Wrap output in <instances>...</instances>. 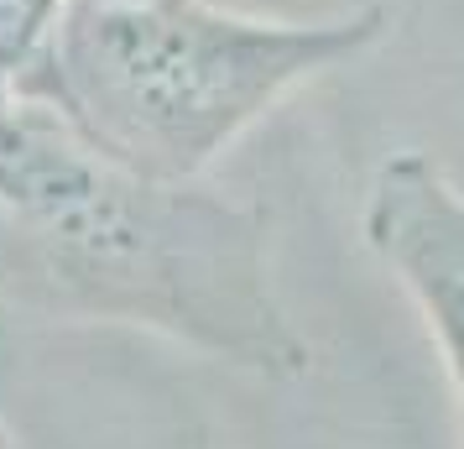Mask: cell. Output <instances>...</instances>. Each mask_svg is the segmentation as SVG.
Returning a JSON list of instances; mask_svg holds the SVG:
<instances>
[{
	"label": "cell",
	"mask_w": 464,
	"mask_h": 449,
	"mask_svg": "<svg viewBox=\"0 0 464 449\" xmlns=\"http://www.w3.org/2000/svg\"><path fill=\"white\" fill-rule=\"evenodd\" d=\"M0 449H16L11 444V434H5V424H0Z\"/></svg>",
	"instance_id": "cell-5"
},
{
	"label": "cell",
	"mask_w": 464,
	"mask_h": 449,
	"mask_svg": "<svg viewBox=\"0 0 464 449\" xmlns=\"http://www.w3.org/2000/svg\"><path fill=\"white\" fill-rule=\"evenodd\" d=\"M386 11L276 22L214 0H63L22 100L162 183H198L282 100L386 43Z\"/></svg>",
	"instance_id": "cell-2"
},
{
	"label": "cell",
	"mask_w": 464,
	"mask_h": 449,
	"mask_svg": "<svg viewBox=\"0 0 464 449\" xmlns=\"http://www.w3.org/2000/svg\"><path fill=\"white\" fill-rule=\"evenodd\" d=\"M360 230L418 303L464 413V189L428 151H392L371 178Z\"/></svg>",
	"instance_id": "cell-3"
},
{
	"label": "cell",
	"mask_w": 464,
	"mask_h": 449,
	"mask_svg": "<svg viewBox=\"0 0 464 449\" xmlns=\"http://www.w3.org/2000/svg\"><path fill=\"white\" fill-rule=\"evenodd\" d=\"M58 16L63 0H0V110L16 100L26 68L37 63Z\"/></svg>",
	"instance_id": "cell-4"
},
{
	"label": "cell",
	"mask_w": 464,
	"mask_h": 449,
	"mask_svg": "<svg viewBox=\"0 0 464 449\" xmlns=\"http://www.w3.org/2000/svg\"><path fill=\"white\" fill-rule=\"evenodd\" d=\"M0 303L147 329L266 382L314 366L276 298L261 204L147 178L22 94L0 110Z\"/></svg>",
	"instance_id": "cell-1"
}]
</instances>
